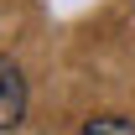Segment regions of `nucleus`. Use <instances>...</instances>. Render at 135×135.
Segmentation results:
<instances>
[{
    "mask_svg": "<svg viewBox=\"0 0 135 135\" xmlns=\"http://www.w3.org/2000/svg\"><path fill=\"white\" fill-rule=\"evenodd\" d=\"M26 114V78L11 57H0V130H16Z\"/></svg>",
    "mask_w": 135,
    "mask_h": 135,
    "instance_id": "nucleus-1",
    "label": "nucleus"
},
{
    "mask_svg": "<svg viewBox=\"0 0 135 135\" xmlns=\"http://www.w3.org/2000/svg\"><path fill=\"white\" fill-rule=\"evenodd\" d=\"M78 135H135V119H125V114H94Z\"/></svg>",
    "mask_w": 135,
    "mask_h": 135,
    "instance_id": "nucleus-2",
    "label": "nucleus"
}]
</instances>
